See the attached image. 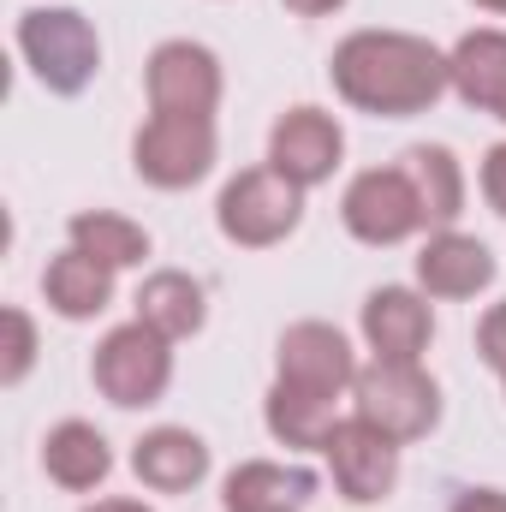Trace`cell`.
Here are the masks:
<instances>
[{
	"label": "cell",
	"instance_id": "cell-10",
	"mask_svg": "<svg viewBox=\"0 0 506 512\" xmlns=\"http://www.w3.org/2000/svg\"><path fill=\"white\" fill-rule=\"evenodd\" d=\"M358 352L352 340L334 328V322H292L274 346V382L310 387V393H334V399H352L358 382Z\"/></svg>",
	"mask_w": 506,
	"mask_h": 512
},
{
	"label": "cell",
	"instance_id": "cell-5",
	"mask_svg": "<svg viewBox=\"0 0 506 512\" xmlns=\"http://www.w3.org/2000/svg\"><path fill=\"white\" fill-rule=\"evenodd\" d=\"M221 137L215 120H191V114H149L131 137V173L155 191H191L215 173Z\"/></svg>",
	"mask_w": 506,
	"mask_h": 512
},
{
	"label": "cell",
	"instance_id": "cell-1",
	"mask_svg": "<svg viewBox=\"0 0 506 512\" xmlns=\"http://www.w3.org/2000/svg\"><path fill=\"white\" fill-rule=\"evenodd\" d=\"M328 78H334V90H340L346 108L376 114V120L429 114L453 90L447 54L429 36H411V30H352L334 48Z\"/></svg>",
	"mask_w": 506,
	"mask_h": 512
},
{
	"label": "cell",
	"instance_id": "cell-13",
	"mask_svg": "<svg viewBox=\"0 0 506 512\" xmlns=\"http://www.w3.org/2000/svg\"><path fill=\"white\" fill-rule=\"evenodd\" d=\"M495 274H501L495 251H489L483 239L459 233V227L429 233V239H423V251H417V292H423V298H447V304H459V298L489 292V286H495Z\"/></svg>",
	"mask_w": 506,
	"mask_h": 512
},
{
	"label": "cell",
	"instance_id": "cell-6",
	"mask_svg": "<svg viewBox=\"0 0 506 512\" xmlns=\"http://www.w3.org/2000/svg\"><path fill=\"white\" fill-rule=\"evenodd\" d=\"M352 411L405 447V441H423L441 423V387H435V376L423 364H381V358H370L358 370V382H352Z\"/></svg>",
	"mask_w": 506,
	"mask_h": 512
},
{
	"label": "cell",
	"instance_id": "cell-12",
	"mask_svg": "<svg viewBox=\"0 0 506 512\" xmlns=\"http://www.w3.org/2000/svg\"><path fill=\"white\" fill-rule=\"evenodd\" d=\"M358 328H364L370 358H381V364H423V352L435 340V310H429V298L417 286H376L364 298Z\"/></svg>",
	"mask_w": 506,
	"mask_h": 512
},
{
	"label": "cell",
	"instance_id": "cell-15",
	"mask_svg": "<svg viewBox=\"0 0 506 512\" xmlns=\"http://www.w3.org/2000/svg\"><path fill=\"white\" fill-rule=\"evenodd\" d=\"M209 465H215L209 441L197 429H179V423H161V429L137 435V447H131V471L155 495H191L209 477Z\"/></svg>",
	"mask_w": 506,
	"mask_h": 512
},
{
	"label": "cell",
	"instance_id": "cell-26",
	"mask_svg": "<svg viewBox=\"0 0 506 512\" xmlns=\"http://www.w3.org/2000/svg\"><path fill=\"white\" fill-rule=\"evenodd\" d=\"M447 512H506V489H465V495H453Z\"/></svg>",
	"mask_w": 506,
	"mask_h": 512
},
{
	"label": "cell",
	"instance_id": "cell-27",
	"mask_svg": "<svg viewBox=\"0 0 506 512\" xmlns=\"http://www.w3.org/2000/svg\"><path fill=\"white\" fill-rule=\"evenodd\" d=\"M286 12H298V18H334L346 0H280Z\"/></svg>",
	"mask_w": 506,
	"mask_h": 512
},
{
	"label": "cell",
	"instance_id": "cell-29",
	"mask_svg": "<svg viewBox=\"0 0 506 512\" xmlns=\"http://www.w3.org/2000/svg\"><path fill=\"white\" fill-rule=\"evenodd\" d=\"M471 6H483V12H495V18H506V0H471Z\"/></svg>",
	"mask_w": 506,
	"mask_h": 512
},
{
	"label": "cell",
	"instance_id": "cell-7",
	"mask_svg": "<svg viewBox=\"0 0 506 512\" xmlns=\"http://www.w3.org/2000/svg\"><path fill=\"white\" fill-rule=\"evenodd\" d=\"M143 96H149V114L215 120V108L227 96V72H221L215 48H203L191 36H167V42H155V54L143 66Z\"/></svg>",
	"mask_w": 506,
	"mask_h": 512
},
{
	"label": "cell",
	"instance_id": "cell-30",
	"mask_svg": "<svg viewBox=\"0 0 506 512\" xmlns=\"http://www.w3.org/2000/svg\"><path fill=\"white\" fill-rule=\"evenodd\" d=\"M495 120H506V102H501V114H495Z\"/></svg>",
	"mask_w": 506,
	"mask_h": 512
},
{
	"label": "cell",
	"instance_id": "cell-31",
	"mask_svg": "<svg viewBox=\"0 0 506 512\" xmlns=\"http://www.w3.org/2000/svg\"><path fill=\"white\" fill-rule=\"evenodd\" d=\"M501 382H506V376H501Z\"/></svg>",
	"mask_w": 506,
	"mask_h": 512
},
{
	"label": "cell",
	"instance_id": "cell-17",
	"mask_svg": "<svg viewBox=\"0 0 506 512\" xmlns=\"http://www.w3.org/2000/svg\"><path fill=\"white\" fill-rule=\"evenodd\" d=\"M114 280L120 274L108 262H96V256L78 251V245H66V251L42 268V298H48V310L60 322H90V316H102L114 304Z\"/></svg>",
	"mask_w": 506,
	"mask_h": 512
},
{
	"label": "cell",
	"instance_id": "cell-4",
	"mask_svg": "<svg viewBox=\"0 0 506 512\" xmlns=\"http://www.w3.org/2000/svg\"><path fill=\"white\" fill-rule=\"evenodd\" d=\"M90 382L108 405L120 411H143V405H161L167 387H173V340L155 334L149 322H120L96 340V358H90Z\"/></svg>",
	"mask_w": 506,
	"mask_h": 512
},
{
	"label": "cell",
	"instance_id": "cell-11",
	"mask_svg": "<svg viewBox=\"0 0 506 512\" xmlns=\"http://www.w3.org/2000/svg\"><path fill=\"white\" fill-rule=\"evenodd\" d=\"M340 161H346V131L322 108H286L274 120V131H268V167L286 173L304 191L328 185L340 173Z\"/></svg>",
	"mask_w": 506,
	"mask_h": 512
},
{
	"label": "cell",
	"instance_id": "cell-25",
	"mask_svg": "<svg viewBox=\"0 0 506 512\" xmlns=\"http://www.w3.org/2000/svg\"><path fill=\"white\" fill-rule=\"evenodd\" d=\"M483 197H489V209L506 221V137L489 143V155H483Z\"/></svg>",
	"mask_w": 506,
	"mask_h": 512
},
{
	"label": "cell",
	"instance_id": "cell-28",
	"mask_svg": "<svg viewBox=\"0 0 506 512\" xmlns=\"http://www.w3.org/2000/svg\"><path fill=\"white\" fill-rule=\"evenodd\" d=\"M84 512H155L149 501H131V495H102V501H90Z\"/></svg>",
	"mask_w": 506,
	"mask_h": 512
},
{
	"label": "cell",
	"instance_id": "cell-3",
	"mask_svg": "<svg viewBox=\"0 0 506 512\" xmlns=\"http://www.w3.org/2000/svg\"><path fill=\"white\" fill-rule=\"evenodd\" d=\"M298 221H304V185H292L268 161L245 167L239 179H227L221 197H215V227L239 251H274V245H286L298 233Z\"/></svg>",
	"mask_w": 506,
	"mask_h": 512
},
{
	"label": "cell",
	"instance_id": "cell-8",
	"mask_svg": "<svg viewBox=\"0 0 506 512\" xmlns=\"http://www.w3.org/2000/svg\"><path fill=\"white\" fill-rule=\"evenodd\" d=\"M340 221L370 251L405 245V239H417L429 227L423 203H417V185H411L405 167H364V173H352V185L340 197Z\"/></svg>",
	"mask_w": 506,
	"mask_h": 512
},
{
	"label": "cell",
	"instance_id": "cell-21",
	"mask_svg": "<svg viewBox=\"0 0 506 512\" xmlns=\"http://www.w3.org/2000/svg\"><path fill=\"white\" fill-rule=\"evenodd\" d=\"M399 167H405L411 185H417L423 221H429L435 233L459 227V215H465V167H459V155H453L447 143H411Z\"/></svg>",
	"mask_w": 506,
	"mask_h": 512
},
{
	"label": "cell",
	"instance_id": "cell-14",
	"mask_svg": "<svg viewBox=\"0 0 506 512\" xmlns=\"http://www.w3.org/2000/svg\"><path fill=\"white\" fill-rule=\"evenodd\" d=\"M316 489H322V477L310 471V465H298V459H245V465H233L227 471V483H221V507L227 512H304L316 501Z\"/></svg>",
	"mask_w": 506,
	"mask_h": 512
},
{
	"label": "cell",
	"instance_id": "cell-16",
	"mask_svg": "<svg viewBox=\"0 0 506 512\" xmlns=\"http://www.w3.org/2000/svg\"><path fill=\"white\" fill-rule=\"evenodd\" d=\"M42 471H48V483H60L66 495H90V489H102V483L114 477V447H108V435H102L96 423L66 417V423H54V429L42 435Z\"/></svg>",
	"mask_w": 506,
	"mask_h": 512
},
{
	"label": "cell",
	"instance_id": "cell-2",
	"mask_svg": "<svg viewBox=\"0 0 506 512\" xmlns=\"http://www.w3.org/2000/svg\"><path fill=\"white\" fill-rule=\"evenodd\" d=\"M18 54L48 96H84L102 72V36L78 6H24L18 12Z\"/></svg>",
	"mask_w": 506,
	"mask_h": 512
},
{
	"label": "cell",
	"instance_id": "cell-19",
	"mask_svg": "<svg viewBox=\"0 0 506 512\" xmlns=\"http://www.w3.org/2000/svg\"><path fill=\"white\" fill-rule=\"evenodd\" d=\"M262 423L280 447L292 453H322L334 423H340V399L334 393H310V387H292V382H274L268 399H262Z\"/></svg>",
	"mask_w": 506,
	"mask_h": 512
},
{
	"label": "cell",
	"instance_id": "cell-23",
	"mask_svg": "<svg viewBox=\"0 0 506 512\" xmlns=\"http://www.w3.org/2000/svg\"><path fill=\"white\" fill-rule=\"evenodd\" d=\"M0 328H6V346H0V387H18L36 370V352H42L36 316H30L24 304H6V310H0Z\"/></svg>",
	"mask_w": 506,
	"mask_h": 512
},
{
	"label": "cell",
	"instance_id": "cell-9",
	"mask_svg": "<svg viewBox=\"0 0 506 512\" xmlns=\"http://www.w3.org/2000/svg\"><path fill=\"white\" fill-rule=\"evenodd\" d=\"M322 459H328L334 489H340L352 507H381V501L399 489V441L381 435L376 423H364L358 411L334 423Z\"/></svg>",
	"mask_w": 506,
	"mask_h": 512
},
{
	"label": "cell",
	"instance_id": "cell-22",
	"mask_svg": "<svg viewBox=\"0 0 506 512\" xmlns=\"http://www.w3.org/2000/svg\"><path fill=\"white\" fill-rule=\"evenodd\" d=\"M66 245H78V251H90L96 262H108L114 274L120 268H143L149 262V233L131 221V215H114V209H78L72 221H66Z\"/></svg>",
	"mask_w": 506,
	"mask_h": 512
},
{
	"label": "cell",
	"instance_id": "cell-18",
	"mask_svg": "<svg viewBox=\"0 0 506 512\" xmlns=\"http://www.w3.org/2000/svg\"><path fill=\"white\" fill-rule=\"evenodd\" d=\"M447 78L453 96L477 114H501L506 102V30H465L447 48Z\"/></svg>",
	"mask_w": 506,
	"mask_h": 512
},
{
	"label": "cell",
	"instance_id": "cell-20",
	"mask_svg": "<svg viewBox=\"0 0 506 512\" xmlns=\"http://www.w3.org/2000/svg\"><path fill=\"white\" fill-rule=\"evenodd\" d=\"M137 322H149V328L167 334L173 346H179V340H197L203 322H209L203 280L185 274V268H155V274L137 286Z\"/></svg>",
	"mask_w": 506,
	"mask_h": 512
},
{
	"label": "cell",
	"instance_id": "cell-24",
	"mask_svg": "<svg viewBox=\"0 0 506 512\" xmlns=\"http://www.w3.org/2000/svg\"><path fill=\"white\" fill-rule=\"evenodd\" d=\"M477 358H483L495 376H506V298L489 304V316L477 322Z\"/></svg>",
	"mask_w": 506,
	"mask_h": 512
}]
</instances>
